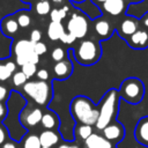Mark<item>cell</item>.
<instances>
[{
	"label": "cell",
	"mask_w": 148,
	"mask_h": 148,
	"mask_svg": "<svg viewBox=\"0 0 148 148\" xmlns=\"http://www.w3.org/2000/svg\"><path fill=\"white\" fill-rule=\"evenodd\" d=\"M71 113L75 120L84 125H96L99 109L86 96H76L71 103Z\"/></svg>",
	"instance_id": "obj_1"
},
{
	"label": "cell",
	"mask_w": 148,
	"mask_h": 148,
	"mask_svg": "<svg viewBox=\"0 0 148 148\" xmlns=\"http://www.w3.org/2000/svg\"><path fill=\"white\" fill-rule=\"evenodd\" d=\"M118 99H119V94L116 89H111L104 95L103 99L99 103V116L96 123V127L98 130L103 131L112 121L117 111Z\"/></svg>",
	"instance_id": "obj_2"
},
{
	"label": "cell",
	"mask_w": 148,
	"mask_h": 148,
	"mask_svg": "<svg viewBox=\"0 0 148 148\" xmlns=\"http://www.w3.org/2000/svg\"><path fill=\"white\" fill-rule=\"evenodd\" d=\"M102 54V49L99 43L91 40V39H86L80 42L77 47L74 50V57L76 61L81 65H92L98 61Z\"/></svg>",
	"instance_id": "obj_3"
},
{
	"label": "cell",
	"mask_w": 148,
	"mask_h": 148,
	"mask_svg": "<svg viewBox=\"0 0 148 148\" xmlns=\"http://www.w3.org/2000/svg\"><path fill=\"white\" fill-rule=\"evenodd\" d=\"M118 94L124 101L131 104H138L143 98L145 87L141 80L136 77H128L121 82Z\"/></svg>",
	"instance_id": "obj_4"
},
{
	"label": "cell",
	"mask_w": 148,
	"mask_h": 148,
	"mask_svg": "<svg viewBox=\"0 0 148 148\" xmlns=\"http://www.w3.org/2000/svg\"><path fill=\"white\" fill-rule=\"evenodd\" d=\"M23 91L38 105H46L52 96V90L46 81H28L23 86Z\"/></svg>",
	"instance_id": "obj_5"
},
{
	"label": "cell",
	"mask_w": 148,
	"mask_h": 148,
	"mask_svg": "<svg viewBox=\"0 0 148 148\" xmlns=\"http://www.w3.org/2000/svg\"><path fill=\"white\" fill-rule=\"evenodd\" d=\"M34 45L30 39H20L13 45V52L15 54V62L18 66H23L28 62H30V57L35 52Z\"/></svg>",
	"instance_id": "obj_6"
},
{
	"label": "cell",
	"mask_w": 148,
	"mask_h": 148,
	"mask_svg": "<svg viewBox=\"0 0 148 148\" xmlns=\"http://www.w3.org/2000/svg\"><path fill=\"white\" fill-rule=\"evenodd\" d=\"M88 21L86 16L80 14H72L68 23H67V30L69 34H72L75 38H83L88 32Z\"/></svg>",
	"instance_id": "obj_7"
},
{
	"label": "cell",
	"mask_w": 148,
	"mask_h": 148,
	"mask_svg": "<svg viewBox=\"0 0 148 148\" xmlns=\"http://www.w3.org/2000/svg\"><path fill=\"white\" fill-rule=\"evenodd\" d=\"M43 117V112L39 108L27 109L21 113V121L27 127H34L40 123Z\"/></svg>",
	"instance_id": "obj_8"
},
{
	"label": "cell",
	"mask_w": 148,
	"mask_h": 148,
	"mask_svg": "<svg viewBox=\"0 0 148 148\" xmlns=\"http://www.w3.org/2000/svg\"><path fill=\"white\" fill-rule=\"evenodd\" d=\"M125 130L124 126L119 123H110L104 130H103V136L109 140L110 142L112 141H120L124 138Z\"/></svg>",
	"instance_id": "obj_9"
},
{
	"label": "cell",
	"mask_w": 148,
	"mask_h": 148,
	"mask_svg": "<svg viewBox=\"0 0 148 148\" xmlns=\"http://www.w3.org/2000/svg\"><path fill=\"white\" fill-rule=\"evenodd\" d=\"M134 135L138 142L148 147V117H143L136 123Z\"/></svg>",
	"instance_id": "obj_10"
},
{
	"label": "cell",
	"mask_w": 148,
	"mask_h": 148,
	"mask_svg": "<svg viewBox=\"0 0 148 148\" xmlns=\"http://www.w3.org/2000/svg\"><path fill=\"white\" fill-rule=\"evenodd\" d=\"M128 44L134 49H145L148 46V31L136 30L128 38Z\"/></svg>",
	"instance_id": "obj_11"
},
{
	"label": "cell",
	"mask_w": 148,
	"mask_h": 148,
	"mask_svg": "<svg viewBox=\"0 0 148 148\" xmlns=\"http://www.w3.org/2000/svg\"><path fill=\"white\" fill-rule=\"evenodd\" d=\"M103 10L112 16H117L124 13L125 1L124 0H105L102 3Z\"/></svg>",
	"instance_id": "obj_12"
},
{
	"label": "cell",
	"mask_w": 148,
	"mask_h": 148,
	"mask_svg": "<svg viewBox=\"0 0 148 148\" xmlns=\"http://www.w3.org/2000/svg\"><path fill=\"white\" fill-rule=\"evenodd\" d=\"M54 76L59 80H66L72 74V64L69 60H61L53 66Z\"/></svg>",
	"instance_id": "obj_13"
},
{
	"label": "cell",
	"mask_w": 148,
	"mask_h": 148,
	"mask_svg": "<svg viewBox=\"0 0 148 148\" xmlns=\"http://www.w3.org/2000/svg\"><path fill=\"white\" fill-rule=\"evenodd\" d=\"M84 143H86V148H112V145L109 140L96 133H92L84 141Z\"/></svg>",
	"instance_id": "obj_14"
},
{
	"label": "cell",
	"mask_w": 148,
	"mask_h": 148,
	"mask_svg": "<svg viewBox=\"0 0 148 148\" xmlns=\"http://www.w3.org/2000/svg\"><path fill=\"white\" fill-rule=\"evenodd\" d=\"M39 141L42 147H53L59 141L58 134L52 130H45L39 134Z\"/></svg>",
	"instance_id": "obj_15"
},
{
	"label": "cell",
	"mask_w": 148,
	"mask_h": 148,
	"mask_svg": "<svg viewBox=\"0 0 148 148\" xmlns=\"http://www.w3.org/2000/svg\"><path fill=\"white\" fill-rule=\"evenodd\" d=\"M136 30H139V21L134 17H126L120 24V31L125 36H132Z\"/></svg>",
	"instance_id": "obj_16"
},
{
	"label": "cell",
	"mask_w": 148,
	"mask_h": 148,
	"mask_svg": "<svg viewBox=\"0 0 148 148\" xmlns=\"http://www.w3.org/2000/svg\"><path fill=\"white\" fill-rule=\"evenodd\" d=\"M1 30L5 35H15L18 30V23L14 16L8 15L1 21Z\"/></svg>",
	"instance_id": "obj_17"
},
{
	"label": "cell",
	"mask_w": 148,
	"mask_h": 148,
	"mask_svg": "<svg viewBox=\"0 0 148 148\" xmlns=\"http://www.w3.org/2000/svg\"><path fill=\"white\" fill-rule=\"evenodd\" d=\"M65 29L61 22H51L47 27V37L51 40H58L64 35Z\"/></svg>",
	"instance_id": "obj_18"
},
{
	"label": "cell",
	"mask_w": 148,
	"mask_h": 148,
	"mask_svg": "<svg viewBox=\"0 0 148 148\" xmlns=\"http://www.w3.org/2000/svg\"><path fill=\"white\" fill-rule=\"evenodd\" d=\"M95 31L98 36H101L102 38H108L111 35V28L108 21L105 20H97L95 22Z\"/></svg>",
	"instance_id": "obj_19"
},
{
	"label": "cell",
	"mask_w": 148,
	"mask_h": 148,
	"mask_svg": "<svg viewBox=\"0 0 148 148\" xmlns=\"http://www.w3.org/2000/svg\"><path fill=\"white\" fill-rule=\"evenodd\" d=\"M42 126L46 130H53L54 127L58 126V118L56 114L51 113V112H46V113H43V117H42Z\"/></svg>",
	"instance_id": "obj_20"
},
{
	"label": "cell",
	"mask_w": 148,
	"mask_h": 148,
	"mask_svg": "<svg viewBox=\"0 0 148 148\" xmlns=\"http://www.w3.org/2000/svg\"><path fill=\"white\" fill-rule=\"evenodd\" d=\"M67 12H68V7H67V6H64V7L60 8V9H56V8L52 9V10L50 12L51 22H61V20L66 17Z\"/></svg>",
	"instance_id": "obj_21"
},
{
	"label": "cell",
	"mask_w": 148,
	"mask_h": 148,
	"mask_svg": "<svg viewBox=\"0 0 148 148\" xmlns=\"http://www.w3.org/2000/svg\"><path fill=\"white\" fill-rule=\"evenodd\" d=\"M23 148H42L39 136L36 134H29L23 141Z\"/></svg>",
	"instance_id": "obj_22"
},
{
	"label": "cell",
	"mask_w": 148,
	"mask_h": 148,
	"mask_svg": "<svg viewBox=\"0 0 148 148\" xmlns=\"http://www.w3.org/2000/svg\"><path fill=\"white\" fill-rule=\"evenodd\" d=\"M16 21H17V23H18V27H21V28H27V27H29L30 25V23H31V17H30V15L27 13V12H18L17 14H16Z\"/></svg>",
	"instance_id": "obj_23"
},
{
	"label": "cell",
	"mask_w": 148,
	"mask_h": 148,
	"mask_svg": "<svg viewBox=\"0 0 148 148\" xmlns=\"http://www.w3.org/2000/svg\"><path fill=\"white\" fill-rule=\"evenodd\" d=\"M76 134L82 139V140H87L91 134H92V128L90 125H84V124H81L76 127Z\"/></svg>",
	"instance_id": "obj_24"
},
{
	"label": "cell",
	"mask_w": 148,
	"mask_h": 148,
	"mask_svg": "<svg viewBox=\"0 0 148 148\" xmlns=\"http://www.w3.org/2000/svg\"><path fill=\"white\" fill-rule=\"evenodd\" d=\"M35 9H36V13L38 15L44 16V15H46L51 12V5H50L49 1H38L36 3Z\"/></svg>",
	"instance_id": "obj_25"
},
{
	"label": "cell",
	"mask_w": 148,
	"mask_h": 148,
	"mask_svg": "<svg viewBox=\"0 0 148 148\" xmlns=\"http://www.w3.org/2000/svg\"><path fill=\"white\" fill-rule=\"evenodd\" d=\"M28 77L22 73V72H15L12 76V81H13V84L15 87H21V86H24L28 81Z\"/></svg>",
	"instance_id": "obj_26"
},
{
	"label": "cell",
	"mask_w": 148,
	"mask_h": 148,
	"mask_svg": "<svg viewBox=\"0 0 148 148\" xmlns=\"http://www.w3.org/2000/svg\"><path fill=\"white\" fill-rule=\"evenodd\" d=\"M21 72L29 79L31 76H34L36 73H37V68H36V65L32 64V62H28L25 65H23L21 67Z\"/></svg>",
	"instance_id": "obj_27"
},
{
	"label": "cell",
	"mask_w": 148,
	"mask_h": 148,
	"mask_svg": "<svg viewBox=\"0 0 148 148\" xmlns=\"http://www.w3.org/2000/svg\"><path fill=\"white\" fill-rule=\"evenodd\" d=\"M64 57H65V51H64V49H61V47H56V49H53V51H52V53H51V58H52L56 62L64 60Z\"/></svg>",
	"instance_id": "obj_28"
},
{
	"label": "cell",
	"mask_w": 148,
	"mask_h": 148,
	"mask_svg": "<svg viewBox=\"0 0 148 148\" xmlns=\"http://www.w3.org/2000/svg\"><path fill=\"white\" fill-rule=\"evenodd\" d=\"M10 76H12V73L8 71L6 64H1L0 62V81H6Z\"/></svg>",
	"instance_id": "obj_29"
},
{
	"label": "cell",
	"mask_w": 148,
	"mask_h": 148,
	"mask_svg": "<svg viewBox=\"0 0 148 148\" xmlns=\"http://www.w3.org/2000/svg\"><path fill=\"white\" fill-rule=\"evenodd\" d=\"M34 51H35V53H37L38 56H42V54L46 53L47 47H46V45H45L43 42H37V43H35V45H34Z\"/></svg>",
	"instance_id": "obj_30"
},
{
	"label": "cell",
	"mask_w": 148,
	"mask_h": 148,
	"mask_svg": "<svg viewBox=\"0 0 148 148\" xmlns=\"http://www.w3.org/2000/svg\"><path fill=\"white\" fill-rule=\"evenodd\" d=\"M40 39H42V32H40V30L34 29L30 32V40L32 43H37V42H40Z\"/></svg>",
	"instance_id": "obj_31"
},
{
	"label": "cell",
	"mask_w": 148,
	"mask_h": 148,
	"mask_svg": "<svg viewBox=\"0 0 148 148\" xmlns=\"http://www.w3.org/2000/svg\"><path fill=\"white\" fill-rule=\"evenodd\" d=\"M75 37L72 35V34H69V32H64V35L61 36V38H60V40L64 43V44H72L73 42H75Z\"/></svg>",
	"instance_id": "obj_32"
},
{
	"label": "cell",
	"mask_w": 148,
	"mask_h": 148,
	"mask_svg": "<svg viewBox=\"0 0 148 148\" xmlns=\"http://www.w3.org/2000/svg\"><path fill=\"white\" fill-rule=\"evenodd\" d=\"M36 74H37V77L40 81H46L49 79V72L46 69H44V68H40Z\"/></svg>",
	"instance_id": "obj_33"
},
{
	"label": "cell",
	"mask_w": 148,
	"mask_h": 148,
	"mask_svg": "<svg viewBox=\"0 0 148 148\" xmlns=\"http://www.w3.org/2000/svg\"><path fill=\"white\" fill-rule=\"evenodd\" d=\"M7 95H8L7 89H6L3 86H1V84H0V103L7 98Z\"/></svg>",
	"instance_id": "obj_34"
},
{
	"label": "cell",
	"mask_w": 148,
	"mask_h": 148,
	"mask_svg": "<svg viewBox=\"0 0 148 148\" xmlns=\"http://www.w3.org/2000/svg\"><path fill=\"white\" fill-rule=\"evenodd\" d=\"M6 64V66H7V68H8V71L13 74L15 71H16V62H14V61H7V62H5Z\"/></svg>",
	"instance_id": "obj_35"
},
{
	"label": "cell",
	"mask_w": 148,
	"mask_h": 148,
	"mask_svg": "<svg viewBox=\"0 0 148 148\" xmlns=\"http://www.w3.org/2000/svg\"><path fill=\"white\" fill-rule=\"evenodd\" d=\"M6 134H7V132H6L5 127H2V126L0 125V145L5 143V140H6V138H7Z\"/></svg>",
	"instance_id": "obj_36"
},
{
	"label": "cell",
	"mask_w": 148,
	"mask_h": 148,
	"mask_svg": "<svg viewBox=\"0 0 148 148\" xmlns=\"http://www.w3.org/2000/svg\"><path fill=\"white\" fill-rule=\"evenodd\" d=\"M141 24L145 27V29L148 30V12L142 16V18H141Z\"/></svg>",
	"instance_id": "obj_37"
},
{
	"label": "cell",
	"mask_w": 148,
	"mask_h": 148,
	"mask_svg": "<svg viewBox=\"0 0 148 148\" xmlns=\"http://www.w3.org/2000/svg\"><path fill=\"white\" fill-rule=\"evenodd\" d=\"M58 148H79V146L77 145H75V143H61L60 146H58Z\"/></svg>",
	"instance_id": "obj_38"
},
{
	"label": "cell",
	"mask_w": 148,
	"mask_h": 148,
	"mask_svg": "<svg viewBox=\"0 0 148 148\" xmlns=\"http://www.w3.org/2000/svg\"><path fill=\"white\" fill-rule=\"evenodd\" d=\"M2 148H16V145H15L14 142L8 141V142H5V143L2 145Z\"/></svg>",
	"instance_id": "obj_39"
},
{
	"label": "cell",
	"mask_w": 148,
	"mask_h": 148,
	"mask_svg": "<svg viewBox=\"0 0 148 148\" xmlns=\"http://www.w3.org/2000/svg\"><path fill=\"white\" fill-rule=\"evenodd\" d=\"M5 114H6V108L2 103H0V119H2L5 117Z\"/></svg>",
	"instance_id": "obj_40"
},
{
	"label": "cell",
	"mask_w": 148,
	"mask_h": 148,
	"mask_svg": "<svg viewBox=\"0 0 148 148\" xmlns=\"http://www.w3.org/2000/svg\"><path fill=\"white\" fill-rule=\"evenodd\" d=\"M52 2H54V3H61L62 0H52Z\"/></svg>",
	"instance_id": "obj_41"
},
{
	"label": "cell",
	"mask_w": 148,
	"mask_h": 148,
	"mask_svg": "<svg viewBox=\"0 0 148 148\" xmlns=\"http://www.w3.org/2000/svg\"><path fill=\"white\" fill-rule=\"evenodd\" d=\"M95 1H96V2H102V3H103L105 0H95Z\"/></svg>",
	"instance_id": "obj_42"
},
{
	"label": "cell",
	"mask_w": 148,
	"mask_h": 148,
	"mask_svg": "<svg viewBox=\"0 0 148 148\" xmlns=\"http://www.w3.org/2000/svg\"><path fill=\"white\" fill-rule=\"evenodd\" d=\"M131 1H141V0H131Z\"/></svg>",
	"instance_id": "obj_43"
},
{
	"label": "cell",
	"mask_w": 148,
	"mask_h": 148,
	"mask_svg": "<svg viewBox=\"0 0 148 148\" xmlns=\"http://www.w3.org/2000/svg\"><path fill=\"white\" fill-rule=\"evenodd\" d=\"M42 148H51V147H42Z\"/></svg>",
	"instance_id": "obj_44"
},
{
	"label": "cell",
	"mask_w": 148,
	"mask_h": 148,
	"mask_svg": "<svg viewBox=\"0 0 148 148\" xmlns=\"http://www.w3.org/2000/svg\"><path fill=\"white\" fill-rule=\"evenodd\" d=\"M38 1H47V0H38Z\"/></svg>",
	"instance_id": "obj_45"
},
{
	"label": "cell",
	"mask_w": 148,
	"mask_h": 148,
	"mask_svg": "<svg viewBox=\"0 0 148 148\" xmlns=\"http://www.w3.org/2000/svg\"><path fill=\"white\" fill-rule=\"evenodd\" d=\"M24 1H29V0H24Z\"/></svg>",
	"instance_id": "obj_46"
},
{
	"label": "cell",
	"mask_w": 148,
	"mask_h": 148,
	"mask_svg": "<svg viewBox=\"0 0 148 148\" xmlns=\"http://www.w3.org/2000/svg\"><path fill=\"white\" fill-rule=\"evenodd\" d=\"M79 1H80V0H79Z\"/></svg>",
	"instance_id": "obj_47"
}]
</instances>
